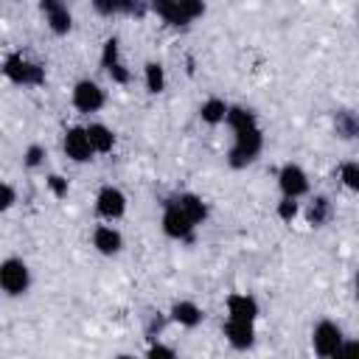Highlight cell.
Here are the masks:
<instances>
[{"label": "cell", "instance_id": "cell-1", "mask_svg": "<svg viewBox=\"0 0 359 359\" xmlns=\"http://www.w3.org/2000/svg\"><path fill=\"white\" fill-rule=\"evenodd\" d=\"M261 151H264V129H261V123L238 129V132H233V143L227 149V165L233 171L250 168L261 157Z\"/></svg>", "mask_w": 359, "mask_h": 359}, {"label": "cell", "instance_id": "cell-2", "mask_svg": "<svg viewBox=\"0 0 359 359\" xmlns=\"http://www.w3.org/2000/svg\"><path fill=\"white\" fill-rule=\"evenodd\" d=\"M3 76L17 87H42L48 79V70L42 62L31 59L22 50H8L3 56Z\"/></svg>", "mask_w": 359, "mask_h": 359}, {"label": "cell", "instance_id": "cell-3", "mask_svg": "<svg viewBox=\"0 0 359 359\" xmlns=\"http://www.w3.org/2000/svg\"><path fill=\"white\" fill-rule=\"evenodd\" d=\"M0 289H3L6 297L28 294V289H31V266L17 255L3 258L0 261Z\"/></svg>", "mask_w": 359, "mask_h": 359}, {"label": "cell", "instance_id": "cell-4", "mask_svg": "<svg viewBox=\"0 0 359 359\" xmlns=\"http://www.w3.org/2000/svg\"><path fill=\"white\" fill-rule=\"evenodd\" d=\"M196 227H199V224H196L188 213H182L171 199H163L160 230H163V236H165V238H171V241H191Z\"/></svg>", "mask_w": 359, "mask_h": 359}, {"label": "cell", "instance_id": "cell-5", "mask_svg": "<svg viewBox=\"0 0 359 359\" xmlns=\"http://www.w3.org/2000/svg\"><path fill=\"white\" fill-rule=\"evenodd\" d=\"M342 342H345V331H342V325L337 323V320H320V323H314V328H311V348H314V353L317 356H339V351H342Z\"/></svg>", "mask_w": 359, "mask_h": 359}, {"label": "cell", "instance_id": "cell-6", "mask_svg": "<svg viewBox=\"0 0 359 359\" xmlns=\"http://www.w3.org/2000/svg\"><path fill=\"white\" fill-rule=\"evenodd\" d=\"M70 104L81 112V115H95L104 109L107 104V90L95 81V79H79L70 90Z\"/></svg>", "mask_w": 359, "mask_h": 359}, {"label": "cell", "instance_id": "cell-7", "mask_svg": "<svg viewBox=\"0 0 359 359\" xmlns=\"http://www.w3.org/2000/svg\"><path fill=\"white\" fill-rule=\"evenodd\" d=\"M101 67H104V73L109 76L112 84L126 87L132 81V70H129V65H126V59L121 53V39L118 36H107L104 39V45H101Z\"/></svg>", "mask_w": 359, "mask_h": 359}, {"label": "cell", "instance_id": "cell-8", "mask_svg": "<svg viewBox=\"0 0 359 359\" xmlns=\"http://www.w3.org/2000/svg\"><path fill=\"white\" fill-rule=\"evenodd\" d=\"M62 154L76 163V165H84V163H93L95 157V149L90 143V135H87V126H67L62 132Z\"/></svg>", "mask_w": 359, "mask_h": 359}, {"label": "cell", "instance_id": "cell-9", "mask_svg": "<svg viewBox=\"0 0 359 359\" xmlns=\"http://www.w3.org/2000/svg\"><path fill=\"white\" fill-rule=\"evenodd\" d=\"M129 199L118 185H101L95 191V213L101 222H118L126 216Z\"/></svg>", "mask_w": 359, "mask_h": 359}, {"label": "cell", "instance_id": "cell-10", "mask_svg": "<svg viewBox=\"0 0 359 359\" xmlns=\"http://www.w3.org/2000/svg\"><path fill=\"white\" fill-rule=\"evenodd\" d=\"M278 191H280V196H294V199H303V196H309L311 194V182H309V174H306V168L303 165H297V163H283L280 168H278Z\"/></svg>", "mask_w": 359, "mask_h": 359}, {"label": "cell", "instance_id": "cell-11", "mask_svg": "<svg viewBox=\"0 0 359 359\" xmlns=\"http://www.w3.org/2000/svg\"><path fill=\"white\" fill-rule=\"evenodd\" d=\"M39 11L53 36H67L73 31V11L67 0H39Z\"/></svg>", "mask_w": 359, "mask_h": 359}, {"label": "cell", "instance_id": "cell-12", "mask_svg": "<svg viewBox=\"0 0 359 359\" xmlns=\"http://www.w3.org/2000/svg\"><path fill=\"white\" fill-rule=\"evenodd\" d=\"M90 241H93V250L104 258H115V255L123 252V233L112 222L95 224L93 233H90Z\"/></svg>", "mask_w": 359, "mask_h": 359}, {"label": "cell", "instance_id": "cell-13", "mask_svg": "<svg viewBox=\"0 0 359 359\" xmlns=\"http://www.w3.org/2000/svg\"><path fill=\"white\" fill-rule=\"evenodd\" d=\"M93 3V11L98 17H135V20H143L151 8H149V0H90Z\"/></svg>", "mask_w": 359, "mask_h": 359}, {"label": "cell", "instance_id": "cell-14", "mask_svg": "<svg viewBox=\"0 0 359 359\" xmlns=\"http://www.w3.org/2000/svg\"><path fill=\"white\" fill-rule=\"evenodd\" d=\"M222 334H224V342L236 351H250L255 345V323L252 320L227 317L224 325H222Z\"/></svg>", "mask_w": 359, "mask_h": 359}, {"label": "cell", "instance_id": "cell-15", "mask_svg": "<svg viewBox=\"0 0 359 359\" xmlns=\"http://www.w3.org/2000/svg\"><path fill=\"white\" fill-rule=\"evenodd\" d=\"M331 132L342 143H359V112L351 107H337L331 112Z\"/></svg>", "mask_w": 359, "mask_h": 359}, {"label": "cell", "instance_id": "cell-16", "mask_svg": "<svg viewBox=\"0 0 359 359\" xmlns=\"http://www.w3.org/2000/svg\"><path fill=\"white\" fill-rule=\"evenodd\" d=\"M168 317H171L174 325L194 331V328H199V325L205 323V309H202L199 303L188 300V297H180V300H174V303L168 306Z\"/></svg>", "mask_w": 359, "mask_h": 359}, {"label": "cell", "instance_id": "cell-17", "mask_svg": "<svg viewBox=\"0 0 359 359\" xmlns=\"http://www.w3.org/2000/svg\"><path fill=\"white\" fill-rule=\"evenodd\" d=\"M303 219L314 230L325 227L334 219V202H331V196L328 194H311L309 202L303 205Z\"/></svg>", "mask_w": 359, "mask_h": 359}, {"label": "cell", "instance_id": "cell-18", "mask_svg": "<svg viewBox=\"0 0 359 359\" xmlns=\"http://www.w3.org/2000/svg\"><path fill=\"white\" fill-rule=\"evenodd\" d=\"M224 311H227V317H236V320H258V314H261V303H258V297L255 294H250V292H230L227 297H224Z\"/></svg>", "mask_w": 359, "mask_h": 359}, {"label": "cell", "instance_id": "cell-19", "mask_svg": "<svg viewBox=\"0 0 359 359\" xmlns=\"http://www.w3.org/2000/svg\"><path fill=\"white\" fill-rule=\"evenodd\" d=\"M165 199H171V202H174L182 213H188L196 224H205L208 216H210L208 202H205L199 194H194V191H180V194H171V196H165Z\"/></svg>", "mask_w": 359, "mask_h": 359}, {"label": "cell", "instance_id": "cell-20", "mask_svg": "<svg viewBox=\"0 0 359 359\" xmlns=\"http://www.w3.org/2000/svg\"><path fill=\"white\" fill-rule=\"evenodd\" d=\"M149 8L151 14H157L168 28H188L191 20L182 14L180 8V0H149Z\"/></svg>", "mask_w": 359, "mask_h": 359}, {"label": "cell", "instance_id": "cell-21", "mask_svg": "<svg viewBox=\"0 0 359 359\" xmlns=\"http://www.w3.org/2000/svg\"><path fill=\"white\" fill-rule=\"evenodd\" d=\"M227 109H230V101H224L222 95H208V98L199 104L196 115H199V121H202L205 126H222V123L227 121Z\"/></svg>", "mask_w": 359, "mask_h": 359}, {"label": "cell", "instance_id": "cell-22", "mask_svg": "<svg viewBox=\"0 0 359 359\" xmlns=\"http://www.w3.org/2000/svg\"><path fill=\"white\" fill-rule=\"evenodd\" d=\"M87 135H90V143H93L95 154H109V151L115 149V143H118L112 126H107V123H101V121H90V123H87Z\"/></svg>", "mask_w": 359, "mask_h": 359}, {"label": "cell", "instance_id": "cell-23", "mask_svg": "<svg viewBox=\"0 0 359 359\" xmlns=\"http://www.w3.org/2000/svg\"><path fill=\"white\" fill-rule=\"evenodd\" d=\"M165 84H168V76H165V67H163V62H146L143 65V87H146V93H151V95H160L163 90H165Z\"/></svg>", "mask_w": 359, "mask_h": 359}, {"label": "cell", "instance_id": "cell-24", "mask_svg": "<svg viewBox=\"0 0 359 359\" xmlns=\"http://www.w3.org/2000/svg\"><path fill=\"white\" fill-rule=\"evenodd\" d=\"M255 123H258V115H255L252 107H247V104H230L227 121H224V126L230 132H238V129H247V126H255Z\"/></svg>", "mask_w": 359, "mask_h": 359}, {"label": "cell", "instance_id": "cell-25", "mask_svg": "<svg viewBox=\"0 0 359 359\" xmlns=\"http://www.w3.org/2000/svg\"><path fill=\"white\" fill-rule=\"evenodd\" d=\"M168 323H171L168 311L149 309V311L143 314V334H146V339H157V337L165 331V325H168Z\"/></svg>", "mask_w": 359, "mask_h": 359}, {"label": "cell", "instance_id": "cell-26", "mask_svg": "<svg viewBox=\"0 0 359 359\" xmlns=\"http://www.w3.org/2000/svg\"><path fill=\"white\" fill-rule=\"evenodd\" d=\"M337 177H339V185H342L345 191L359 194V160H345V163H339Z\"/></svg>", "mask_w": 359, "mask_h": 359}, {"label": "cell", "instance_id": "cell-27", "mask_svg": "<svg viewBox=\"0 0 359 359\" xmlns=\"http://www.w3.org/2000/svg\"><path fill=\"white\" fill-rule=\"evenodd\" d=\"M45 163H48V149L42 143H28L22 149V168L39 171V168H45Z\"/></svg>", "mask_w": 359, "mask_h": 359}, {"label": "cell", "instance_id": "cell-28", "mask_svg": "<svg viewBox=\"0 0 359 359\" xmlns=\"http://www.w3.org/2000/svg\"><path fill=\"white\" fill-rule=\"evenodd\" d=\"M275 216H278L283 224H292L297 216H303V205H300V199H294V196H280L278 205H275Z\"/></svg>", "mask_w": 359, "mask_h": 359}, {"label": "cell", "instance_id": "cell-29", "mask_svg": "<svg viewBox=\"0 0 359 359\" xmlns=\"http://www.w3.org/2000/svg\"><path fill=\"white\" fill-rule=\"evenodd\" d=\"M45 188L50 191L53 199H67V194H70V182H67V177H62V174H56V171L45 177Z\"/></svg>", "mask_w": 359, "mask_h": 359}, {"label": "cell", "instance_id": "cell-30", "mask_svg": "<svg viewBox=\"0 0 359 359\" xmlns=\"http://www.w3.org/2000/svg\"><path fill=\"white\" fill-rule=\"evenodd\" d=\"M146 356H149V359H174V356H177V351H174L171 345L160 342V337H157V339H149Z\"/></svg>", "mask_w": 359, "mask_h": 359}, {"label": "cell", "instance_id": "cell-31", "mask_svg": "<svg viewBox=\"0 0 359 359\" xmlns=\"http://www.w3.org/2000/svg\"><path fill=\"white\" fill-rule=\"evenodd\" d=\"M180 8H182V14L194 22V20H199V17H205V11H208V3L205 0H180Z\"/></svg>", "mask_w": 359, "mask_h": 359}, {"label": "cell", "instance_id": "cell-32", "mask_svg": "<svg viewBox=\"0 0 359 359\" xmlns=\"http://www.w3.org/2000/svg\"><path fill=\"white\" fill-rule=\"evenodd\" d=\"M17 205V188L11 182H3V196H0V210H11Z\"/></svg>", "mask_w": 359, "mask_h": 359}, {"label": "cell", "instance_id": "cell-33", "mask_svg": "<svg viewBox=\"0 0 359 359\" xmlns=\"http://www.w3.org/2000/svg\"><path fill=\"white\" fill-rule=\"evenodd\" d=\"M348 353H359V339H351V337H345L339 356H348Z\"/></svg>", "mask_w": 359, "mask_h": 359}, {"label": "cell", "instance_id": "cell-34", "mask_svg": "<svg viewBox=\"0 0 359 359\" xmlns=\"http://www.w3.org/2000/svg\"><path fill=\"white\" fill-rule=\"evenodd\" d=\"M353 297H356V300H359V272H356V275H353Z\"/></svg>", "mask_w": 359, "mask_h": 359}, {"label": "cell", "instance_id": "cell-35", "mask_svg": "<svg viewBox=\"0 0 359 359\" xmlns=\"http://www.w3.org/2000/svg\"><path fill=\"white\" fill-rule=\"evenodd\" d=\"M356 22H359V11H356Z\"/></svg>", "mask_w": 359, "mask_h": 359}]
</instances>
